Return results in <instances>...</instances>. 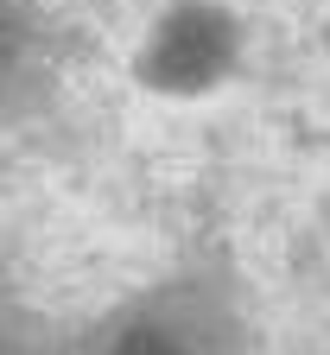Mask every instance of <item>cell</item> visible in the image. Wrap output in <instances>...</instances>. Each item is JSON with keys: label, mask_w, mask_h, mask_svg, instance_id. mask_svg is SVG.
Wrapping results in <instances>:
<instances>
[{"label": "cell", "mask_w": 330, "mask_h": 355, "mask_svg": "<svg viewBox=\"0 0 330 355\" xmlns=\"http://www.w3.org/2000/svg\"><path fill=\"white\" fill-rule=\"evenodd\" d=\"M222 51H229V32L210 13H184L153 44V83H165V89H197V83H210L222 70Z\"/></svg>", "instance_id": "1"}, {"label": "cell", "mask_w": 330, "mask_h": 355, "mask_svg": "<svg viewBox=\"0 0 330 355\" xmlns=\"http://www.w3.org/2000/svg\"><path fill=\"white\" fill-rule=\"evenodd\" d=\"M121 355H178L172 343H159V336H127L121 343Z\"/></svg>", "instance_id": "2"}]
</instances>
